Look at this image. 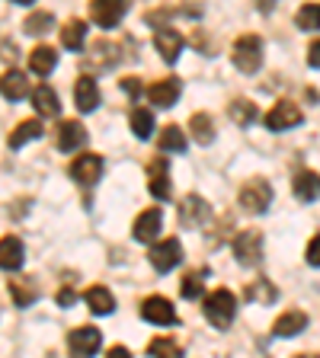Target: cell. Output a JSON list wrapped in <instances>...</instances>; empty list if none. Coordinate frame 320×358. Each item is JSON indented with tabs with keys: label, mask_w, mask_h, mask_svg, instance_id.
I'll use <instances>...</instances> for the list:
<instances>
[{
	"label": "cell",
	"mask_w": 320,
	"mask_h": 358,
	"mask_svg": "<svg viewBox=\"0 0 320 358\" xmlns=\"http://www.w3.org/2000/svg\"><path fill=\"white\" fill-rule=\"evenodd\" d=\"M202 310H205V317L215 329H228L234 323V313H237V298L228 288H215L211 294H205Z\"/></svg>",
	"instance_id": "6da1fadb"
},
{
	"label": "cell",
	"mask_w": 320,
	"mask_h": 358,
	"mask_svg": "<svg viewBox=\"0 0 320 358\" xmlns=\"http://www.w3.org/2000/svg\"><path fill=\"white\" fill-rule=\"evenodd\" d=\"M231 61L240 74H256L263 67V38L253 36V32L240 36L231 48Z\"/></svg>",
	"instance_id": "7a4b0ae2"
},
{
	"label": "cell",
	"mask_w": 320,
	"mask_h": 358,
	"mask_svg": "<svg viewBox=\"0 0 320 358\" xmlns=\"http://www.w3.org/2000/svg\"><path fill=\"white\" fill-rule=\"evenodd\" d=\"M240 208L246 215H263L269 211V201H272V186H269V179H250L244 189H240Z\"/></svg>",
	"instance_id": "3957f363"
},
{
	"label": "cell",
	"mask_w": 320,
	"mask_h": 358,
	"mask_svg": "<svg viewBox=\"0 0 320 358\" xmlns=\"http://www.w3.org/2000/svg\"><path fill=\"white\" fill-rule=\"evenodd\" d=\"M128 10V0H93L90 3V16L99 29H116Z\"/></svg>",
	"instance_id": "277c9868"
},
{
	"label": "cell",
	"mask_w": 320,
	"mask_h": 358,
	"mask_svg": "<svg viewBox=\"0 0 320 358\" xmlns=\"http://www.w3.org/2000/svg\"><path fill=\"white\" fill-rule=\"evenodd\" d=\"M234 256L240 266H260L263 262V234L260 231H240L234 240Z\"/></svg>",
	"instance_id": "5b68a950"
},
{
	"label": "cell",
	"mask_w": 320,
	"mask_h": 358,
	"mask_svg": "<svg viewBox=\"0 0 320 358\" xmlns=\"http://www.w3.org/2000/svg\"><path fill=\"white\" fill-rule=\"evenodd\" d=\"M301 125V109L291 99H279L272 109L266 112V128L269 131H288V128Z\"/></svg>",
	"instance_id": "8992f818"
},
{
	"label": "cell",
	"mask_w": 320,
	"mask_h": 358,
	"mask_svg": "<svg viewBox=\"0 0 320 358\" xmlns=\"http://www.w3.org/2000/svg\"><path fill=\"white\" fill-rule=\"evenodd\" d=\"M183 262V246L179 240H160V243L151 246V266L157 272H173V268Z\"/></svg>",
	"instance_id": "52a82bcc"
},
{
	"label": "cell",
	"mask_w": 320,
	"mask_h": 358,
	"mask_svg": "<svg viewBox=\"0 0 320 358\" xmlns=\"http://www.w3.org/2000/svg\"><path fill=\"white\" fill-rule=\"evenodd\" d=\"M141 317L148 323H154V327H173V323L179 320L176 307H173L167 298H160V294H154V298L144 301V304H141Z\"/></svg>",
	"instance_id": "ba28073f"
},
{
	"label": "cell",
	"mask_w": 320,
	"mask_h": 358,
	"mask_svg": "<svg viewBox=\"0 0 320 358\" xmlns=\"http://www.w3.org/2000/svg\"><path fill=\"white\" fill-rule=\"evenodd\" d=\"M176 217H179V224H183V227L195 231V227H202V224L209 221V201L199 199V195H186V199L179 201Z\"/></svg>",
	"instance_id": "9c48e42d"
},
{
	"label": "cell",
	"mask_w": 320,
	"mask_h": 358,
	"mask_svg": "<svg viewBox=\"0 0 320 358\" xmlns=\"http://www.w3.org/2000/svg\"><path fill=\"white\" fill-rule=\"evenodd\" d=\"M71 176H74V182H81V186H93V182H99V176H103V157H97V154L74 157Z\"/></svg>",
	"instance_id": "30bf717a"
},
{
	"label": "cell",
	"mask_w": 320,
	"mask_h": 358,
	"mask_svg": "<svg viewBox=\"0 0 320 358\" xmlns=\"http://www.w3.org/2000/svg\"><path fill=\"white\" fill-rule=\"evenodd\" d=\"M148 189L157 201L170 199V166H167L164 157H157V160L148 164Z\"/></svg>",
	"instance_id": "8fae6325"
},
{
	"label": "cell",
	"mask_w": 320,
	"mask_h": 358,
	"mask_svg": "<svg viewBox=\"0 0 320 358\" xmlns=\"http://www.w3.org/2000/svg\"><path fill=\"white\" fill-rule=\"evenodd\" d=\"M160 227H164V211L160 208H148L138 215V221H134V240L138 243H154L157 234H160Z\"/></svg>",
	"instance_id": "7c38bea8"
},
{
	"label": "cell",
	"mask_w": 320,
	"mask_h": 358,
	"mask_svg": "<svg viewBox=\"0 0 320 358\" xmlns=\"http://www.w3.org/2000/svg\"><path fill=\"white\" fill-rule=\"evenodd\" d=\"M67 345H71L74 355H93V352L103 345V333L93 327H77L74 333L67 336Z\"/></svg>",
	"instance_id": "4fadbf2b"
},
{
	"label": "cell",
	"mask_w": 320,
	"mask_h": 358,
	"mask_svg": "<svg viewBox=\"0 0 320 358\" xmlns=\"http://www.w3.org/2000/svg\"><path fill=\"white\" fill-rule=\"evenodd\" d=\"M74 106L81 112H93L99 106V87H97V77H93V74L77 77V83H74Z\"/></svg>",
	"instance_id": "5bb4252c"
},
{
	"label": "cell",
	"mask_w": 320,
	"mask_h": 358,
	"mask_svg": "<svg viewBox=\"0 0 320 358\" xmlns=\"http://www.w3.org/2000/svg\"><path fill=\"white\" fill-rule=\"evenodd\" d=\"M83 144H87V128H83L81 122H61L58 125V148L64 150V154H74V150H81Z\"/></svg>",
	"instance_id": "9a60e30c"
},
{
	"label": "cell",
	"mask_w": 320,
	"mask_h": 358,
	"mask_svg": "<svg viewBox=\"0 0 320 358\" xmlns=\"http://www.w3.org/2000/svg\"><path fill=\"white\" fill-rule=\"evenodd\" d=\"M179 80L176 77H167V80H160V83H151V90H148V96H151V103L157 106V109H170L173 103L179 99Z\"/></svg>",
	"instance_id": "2e32d148"
},
{
	"label": "cell",
	"mask_w": 320,
	"mask_h": 358,
	"mask_svg": "<svg viewBox=\"0 0 320 358\" xmlns=\"http://www.w3.org/2000/svg\"><path fill=\"white\" fill-rule=\"evenodd\" d=\"M32 106H36V112L42 115V119H58V115H61L58 93H55L52 87H45V83L32 90Z\"/></svg>",
	"instance_id": "e0dca14e"
},
{
	"label": "cell",
	"mask_w": 320,
	"mask_h": 358,
	"mask_svg": "<svg viewBox=\"0 0 320 358\" xmlns=\"http://www.w3.org/2000/svg\"><path fill=\"white\" fill-rule=\"evenodd\" d=\"M26 259V250H22V240L20 237H4L0 240V268L4 272H16Z\"/></svg>",
	"instance_id": "ac0fdd59"
},
{
	"label": "cell",
	"mask_w": 320,
	"mask_h": 358,
	"mask_svg": "<svg viewBox=\"0 0 320 358\" xmlns=\"http://www.w3.org/2000/svg\"><path fill=\"white\" fill-rule=\"evenodd\" d=\"M154 48L160 52V58H164L167 64H173V61L179 58V52H183V36H179V32H173V29H157Z\"/></svg>",
	"instance_id": "d6986e66"
},
{
	"label": "cell",
	"mask_w": 320,
	"mask_h": 358,
	"mask_svg": "<svg viewBox=\"0 0 320 358\" xmlns=\"http://www.w3.org/2000/svg\"><path fill=\"white\" fill-rule=\"evenodd\" d=\"M301 329H307V313L305 310H285L276 320L272 333H276L279 339H288V336H298Z\"/></svg>",
	"instance_id": "ffe728a7"
},
{
	"label": "cell",
	"mask_w": 320,
	"mask_h": 358,
	"mask_svg": "<svg viewBox=\"0 0 320 358\" xmlns=\"http://www.w3.org/2000/svg\"><path fill=\"white\" fill-rule=\"evenodd\" d=\"M55 64H58V52H55L52 45H39V48H32L29 55V71L39 77H48L55 71Z\"/></svg>",
	"instance_id": "44dd1931"
},
{
	"label": "cell",
	"mask_w": 320,
	"mask_h": 358,
	"mask_svg": "<svg viewBox=\"0 0 320 358\" xmlns=\"http://www.w3.org/2000/svg\"><path fill=\"white\" fill-rule=\"evenodd\" d=\"M291 189H295V195H298L301 201H317L320 199V176L314 170H301V173H295Z\"/></svg>",
	"instance_id": "7402d4cb"
},
{
	"label": "cell",
	"mask_w": 320,
	"mask_h": 358,
	"mask_svg": "<svg viewBox=\"0 0 320 358\" xmlns=\"http://www.w3.org/2000/svg\"><path fill=\"white\" fill-rule=\"evenodd\" d=\"M0 93H4L10 103L26 99V93H29V80H26V74H22V71H7L4 80H0Z\"/></svg>",
	"instance_id": "603a6c76"
},
{
	"label": "cell",
	"mask_w": 320,
	"mask_h": 358,
	"mask_svg": "<svg viewBox=\"0 0 320 358\" xmlns=\"http://www.w3.org/2000/svg\"><path fill=\"white\" fill-rule=\"evenodd\" d=\"M83 42H87V22L83 20H67L64 26H61V45H64L67 52H81Z\"/></svg>",
	"instance_id": "cb8c5ba5"
},
{
	"label": "cell",
	"mask_w": 320,
	"mask_h": 358,
	"mask_svg": "<svg viewBox=\"0 0 320 358\" xmlns=\"http://www.w3.org/2000/svg\"><path fill=\"white\" fill-rule=\"evenodd\" d=\"M83 301H87L90 313H97V317H106V313L116 310V298H112V291H109V288H103V285L90 288L87 294H83Z\"/></svg>",
	"instance_id": "d4e9b609"
},
{
	"label": "cell",
	"mask_w": 320,
	"mask_h": 358,
	"mask_svg": "<svg viewBox=\"0 0 320 358\" xmlns=\"http://www.w3.org/2000/svg\"><path fill=\"white\" fill-rule=\"evenodd\" d=\"M42 122L39 119H26V122H20V125L13 128V134H10V148L13 150H20L22 144H29V141H36V138H42Z\"/></svg>",
	"instance_id": "484cf974"
},
{
	"label": "cell",
	"mask_w": 320,
	"mask_h": 358,
	"mask_svg": "<svg viewBox=\"0 0 320 358\" xmlns=\"http://www.w3.org/2000/svg\"><path fill=\"white\" fill-rule=\"evenodd\" d=\"M157 148L164 150V154H183L186 150V134L179 131V125H167L157 138Z\"/></svg>",
	"instance_id": "4316f807"
},
{
	"label": "cell",
	"mask_w": 320,
	"mask_h": 358,
	"mask_svg": "<svg viewBox=\"0 0 320 358\" xmlns=\"http://www.w3.org/2000/svg\"><path fill=\"white\" fill-rule=\"evenodd\" d=\"M228 112H231V119L237 122L240 128H250L260 119V109H256V103H250V99H234V103L228 106Z\"/></svg>",
	"instance_id": "83f0119b"
},
{
	"label": "cell",
	"mask_w": 320,
	"mask_h": 358,
	"mask_svg": "<svg viewBox=\"0 0 320 358\" xmlns=\"http://www.w3.org/2000/svg\"><path fill=\"white\" fill-rule=\"evenodd\" d=\"M279 298L276 285L269 282V278H256V282L246 285V301H256V304H272Z\"/></svg>",
	"instance_id": "f1b7e54d"
},
{
	"label": "cell",
	"mask_w": 320,
	"mask_h": 358,
	"mask_svg": "<svg viewBox=\"0 0 320 358\" xmlns=\"http://www.w3.org/2000/svg\"><path fill=\"white\" fill-rule=\"evenodd\" d=\"M189 131H193V138L199 144L215 141V125H211V115H205V112H195L193 122H189Z\"/></svg>",
	"instance_id": "f546056e"
},
{
	"label": "cell",
	"mask_w": 320,
	"mask_h": 358,
	"mask_svg": "<svg viewBox=\"0 0 320 358\" xmlns=\"http://www.w3.org/2000/svg\"><path fill=\"white\" fill-rule=\"evenodd\" d=\"M119 61V45L116 42H99L93 45V55H90V64H103V67H112Z\"/></svg>",
	"instance_id": "4dcf8cb0"
},
{
	"label": "cell",
	"mask_w": 320,
	"mask_h": 358,
	"mask_svg": "<svg viewBox=\"0 0 320 358\" xmlns=\"http://www.w3.org/2000/svg\"><path fill=\"white\" fill-rule=\"evenodd\" d=\"M132 131L138 134V138H151L154 134V112L151 109H134L132 112Z\"/></svg>",
	"instance_id": "1f68e13d"
},
{
	"label": "cell",
	"mask_w": 320,
	"mask_h": 358,
	"mask_svg": "<svg viewBox=\"0 0 320 358\" xmlns=\"http://www.w3.org/2000/svg\"><path fill=\"white\" fill-rule=\"evenodd\" d=\"M202 291H205V272H189L186 278H183V288H179V294L189 301L202 298Z\"/></svg>",
	"instance_id": "d6a6232c"
},
{
	"label": "cell",
	"mask_w": 320,
	"mask_h": 358,
	"mask_svg": "<svg viewBox=\"0 0 320 358\" xmlns=\"http://www.w3.org/2000/svg\"><path fill=\"white\" fill-rule=\"evenodd\" d=\"M295 22H298V29H320V3H305V7L298 10V16H295Z\"/></svg>",
	"instance_id": "836d02e7"
},
{
	"label": "cell",
	"mask_w": 320,
	"mask_h": 358,
	"mask_svg": "<svg viewBox=\"0 0 320 358\" xmlns=\"http://www.w3.org/2000/svg\"><path fill=\"white\" fill-rule=\"evenodd\" d=\"M148 352L151 355H160V358H170V355H183L176 339H151L148 343Z\"/></svg>",
	"instance_id": "e575fe53"
},
{
	"label": "cell",
	"mask_w": 320,
	"mask_h": 358,
	"mask_svg": "<svg viewBox=\"0 0 320 358\" xmlns=\"http://www.w3.org/2000/svg\"><path fill=\"white\" fill-rule=\"evenodd\" d=\"M52 22H55L52 13H32L29 20H26V32H29V36H45V32L52 29Z\"/></svg>",
	"instance_id": "d590c367"
},
{
	"label": "cell",
	"mask_w": 320,
	"mask_h": 358,
	"mask_svg": "<svg viewBox=\"0 0 320 358\" xmlns=\"http://www.w3.org/2000/svg\"><path fill=\"white\" fill-rule=\"evenodd\" d=\"M10 291H13V301L20 307H26V304H32V301H36V285H22L20 278H13V282H10Z\"/></svg>",
	"instance_id": "8d00e7d4"
},
{
	"label": "cell",
	"mask_w": 320,
	"mask_h": 358,
	"mask_svg": "<svg viewBox=\"0 0 320 358\" xmlns=\"http://www.w3.org/2000/svg\"><path fill=\"white\" fill-rule=\"evenodd\" d=\"M305 259L311 262V266H317V268H320V234L311 240V243H307V253H305Z\"/></svg>",
	"instance_id": "74e56055"
},
{
	"label": "cell",
	"mask_w": 320,
	"mask_h": 358,
	"mask_svg": "<svg viewBox=\"0 0 320 358\" xmlns=\"http://www.w3.org/2000/svg\"><path fill=\"white\" fill-rule=\"evenodd\" d=\"M58 304H61V307H74V304H77V291L64 288V291L58 294Z\"/></svg>",
	"instance_id": "f35d334b"
},
{
	"label": "cell",
	"mask_w": 320,
	"mask_h": 358,
	"mask_svg": "<svg viewBox=\"0 0 320 358\" xmlns=\"http://www.w3.org/2000/svg\"><path fill=\"white\" fill-rule=\"evenodd\" d=\"M307 64H311V67H320V42H314L311 48H307Z\"/></svg>",
	"instance_id": "ab89813d"
},
{
	"label": "cell",
	"mask_w": 320,
	"mask_h": 358,
	"mask_svg": "<svg viewBox=\"0 0 320 358\" xmlns=\"http://www.w3.org/2000/svg\"><path fill=\"white\" fill-rule=\"evenodd\" d=\"M122 90H125L128 96H138V90H141V83L134 80V77H128V80H122Z\"/></svg>",
	"instance_id": "60d3db41"
},
{
	"label": "cell",
	"mask_w": 320,
	"mask_h": 358,
	"mask_svg": "<svg viewBox=\"0 0 320 358\" xmlns=\"http://www.w3.org/2000/svg\"><path fill=\"white\" fill-rule=\"evenodd\" d=\"M109 355H112V358H122V355H128V349H125V345H116Z\"/></svg>",
	"instance_id": "b9f144b4"
},
{
	"label": "cell",
	"mask_w": 320,
	"mask_h": 358,
	"mask_svg": "<svg viewBox=\"0 0 320 358\" xmlns=\"http://www.w3.org/2000/svg\"><path fill=\"white\" fill-rule=\"evenodd\" d=\"M13 3H32V0H13Z\"/></svg>",
	"instance_id": "7bdbcfd3"
}]
</instances>
